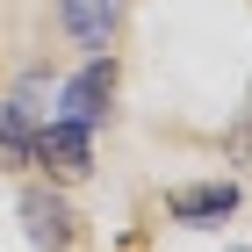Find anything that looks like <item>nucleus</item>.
I'll return each mask as SVG.
<instances>
[{"label":"nucleus","instance_id":"2","mask_svg":"<svg viewBox=\"0 0 252 252\" xmlns=\"http://www.w3.org/2000/svg\"><path fill=\"white\" fill-rule=\"evenodd\" d=\"M58 101H65V116H72V123H87V130H94V123L108 116V101H116V65L94 58L79 79H65V94H58Z\"/></svg>","mask_w":252,"mask_h":252},{"label":"nucleus","instance_id":"4","mask_svg":"<svg viewBox=\"0 0 252 252\" xmlns=\"http://www.w3.org/2000/svg\"><path fill=\"white\" fill-rule=\"evenodd\" d=\"M58 15H65V29L79 43H108V29L123 22V0H65Z\"/></svg>","mask_w":252,"mask_h":252},{"label":"nucleus","instance_id":"1","mask_svg":"<svg viewBox=\"0 0 252 252\" xmlns=\"http://www.w3.org/2000/svg\"><path fill=\"white\" fill-rule=\"evenodd\" d=\"M29 158H43L51 173H87V166H94V144H87V123L58 116L51 130H36V137H29Z\"/></svg>","mask_w":252,"mask_h":252},{"label":"nucleus","instance_id":"3","mask_svg":"<svg viewBox=\"0 0 252 252\" xmlns=\"http://www.w3.org/2000/svg\"><path fill=\"white\" fill-rule=\"evenodd\" d=\"M22 223H29V245H43V252H65V245H72V209H65L58 194H43V188L22 194Z\"/></svg>","mask_w":252,"mask_h":252},{"label":"nucleus","instance_id":"5","mask_svg":"<svg viewBox=\"0 0 252 252\" xmlns=\"http://www.w3.org/2000/svg\"><path fill=\"white\" fill-rule=\"evenodd\" d=\"M238 209V188L231 180H209V188H180L173 194V216L180 223H209V216H231Z\"/></svg>","mask_w":252,"mask_h":252},{"label":"nucleus","instance_id":"6","mask_svg":"<svg viewBox=\"0 0 252 252\" xmlns=\"http://www.w3.org/2000/svg\"><path fill=\"white\" fill-rule=\"evenodd\" d=\"M0 152L29 158V130H22V108H0Z\"/></svg>","mask_w":252,"mask_h":252}]
</instances>
